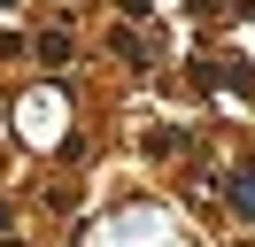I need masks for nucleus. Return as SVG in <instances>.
Wrapping results in <instances>:
<instances>
[{"label": "nucleus", "instance_id": "1", "mask_svg": "<svg viewBox=\"0 0 255 247\" xmlns=\"http://www.w3.org/2000/svg\"><path fill=\"white\" fill-rule=\"evenodd\" d=\"M0 8H8V0H0Z\"/></svg>", "mask_w": 255, "mask_h": 247}]
</instances>
